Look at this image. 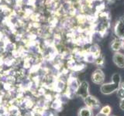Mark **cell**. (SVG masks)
<instances>
[{"label": "cell", "mask_w": 124, "mask_h": 116, "mask_svg": "<svg viewBox=\"0 0 124 116\" xmlns=\"http://www.w3.org/2000/svg\"><path fill=\"white\" fill-rule=\"evenodd\" d=\"M119 87H120V84L110 82V83L102 84L100 87V91L103 94L108 95L111 94L112 93L116 91Z\"/></svg>", "instance_id": "1"}, {"label": "cell", "mask_w": 124, "mask_h": 116, "mask_svg": "<svg viewBox=\"0 0 124 116\" xmlns=\"http://www.w3.org/2000/svg\"><path fill=\"white\" fill-rule=\"evenodd\" d=\"M114 64L119 68L124 67V54L119 52H116L112 57Z\"/></svg>", "instance_id": "6"}, {"label": "cell", "mask_w": 124, "mask_h": 116, "mask_svg": "<svg viewBox=\"0 0 124 116\" xmlns=\"http://www.w3.org/2000/svg\"><path fill=\"white\" fill-rule=\"evenodd\" d=\"M84 102L86 107L89 108H96L100 106V102H99V100L90 94L84 99Z\"/></svg>", "instance_id": "5"}, {"label": "cell", "mask_w": 124, "mask_h": 116, "mask_svg": "<svg viewBox=\"0 0 124 116\" xmlns=\"http://www.w3.org/2000/svg\"><path fill=\"white\" fill-rule=\"evenodd\" d=\"M120 87L124 88V82H121V84H120Z\"/></svg>", "instance_id": "15"}, {"label": "cell", "mask_w": 124, "mask_h": 116, "mask_svg": "<svg viewBox=\"0 0 124 116\" xmlns=\"http://www.w3.org/2000/svg\"><path fill=\"white\" fill-rule=\"evenodd\" d=\"M121 79H122L121 76H120V74L118 73H116L112 76V82H113V83L120 84H121Z\"/></svg>", "instance_id": "9"}, {"label": "cell", "mask_w": 124, "mask_h": 116, "mask_svg": "<svg viewBox=\"0 0 124 116\" xmlns=\"http://www.w3.org/2000/svg\"><path fill=\"white\" fill-rule=\"evenodd\" d=\"M122 49L124 50V41L123 42V46H122Z\"/></svg>", "instance_id": "16"}, {"label": "cell", "mask_w": 124, "mask_h": 116, "mask_svg": "<svg viewBox=\"0 0 124 116\" xmlns=\"http://www.w3.org/2000/svg\"><path fill=\"white\" fill-rule=\"evenodd\" d=\"M114 32L117 38L124 40V17L120 18L116 22L114 27Z\"/></svg>", "instance_id": "3"}, {"label": "cell", "mask_w": 124, "mask_h": 116, "mask_svg": "<svg viewBox=\"0 0 124 116\" xmlns=\"http://www.w3.org/2000/svg\"><path fill=\"white\" fill-rule=\"evenodd\" d=\"M88 87L89 85L88 83L86 80H83L82 82H81V84L78 85V87L76 90L75 93L78 96L81 97L83 99H85L86 97L89 95V91H88Z\"/></svg>", "instance_id": "2"}, {"label": "cell", "mask_w": 124, "mask_h": 116, "mask_svg": "<svg viewBox=\"0 0 124 116\" xmlns=\"http://www.w3.org/2000/svg\"><path fill=\"white\" fill-rule=\"evenodd\" d=\"M119 108H121L123 111H124V98L120 101V104H119Z\"/></svg>", "instance_id": "13"}, {"label": "cell", "mask_w": 124, "mask_h": 116, "mask_svg": "<svg viewBox=\"0 0 124 116\" xmlns=\"http://www.w3.org/2000/svg\"><path fill=\"white\" fill-rule=\"evenodd\" d=\"M95 116H108V115H104V114H102V112H99V113H98Z\"/></svg>", "instance_id": "14"}, {"label": "cell", "mask_w": 124, "mask_h": 116, "mask_svg": "<svg viewBox=\"0 0 124 116\" xmlns=\"http://www.w3.org/2000/svg\"><path fill=\"white\" fill-rule=\"evenodd\" d=\"M95 63L98 65H102L104 64V60L102 57H98V58L95 60Z\"/></svg>", "instance_id": "12"}, {"label": "cell", "mask_w": 124, "mask_h": 116, "mask_svg": "<svg viewBox=\"0 0 124 116\" xmlns=\"http://www.w3.org/2000/svg\"><path fill=\"white\" fill-rule=\"evenodd\" d=\"M116 91H117V96L119 97V98L121 100L123 99L124 98V88L120 87Z\"/></svg>", "instance_id": "11"}, {"label": "cell", "mask_w": 124, "mask_h": 116, "mask_svg": "<svg viewBox=\"0 0 124 116\" xmlns=\"http://www.w3.org/2000/svg\"><path fill=\"white\" fill-rule=\"evenodd\" d=\"M111 116H116V115H111Z\"/></svg>", "instance_id": "17"}, {"label": "cell", "mask_w": 124, "mask_h": 116, "mask_svg": "<svg viewBox=\"0 0 124 116\" xmlns=\"http://www.w3.org/2000/svg\"><path fill=\"white\" fill-rule=\"evenodd\" d=\"M78 116H92L93 113L91 108H89L88 107H83L80 108V110L78 111Z\"/></svg>", "instance_id": "8"}, {"label": "cell", "mask_w": 124, "mask_h": 116, "mask_svg": "<svg viewBox=\"0 0 124 116\" xmlns=\"http://www.w3.org/2000/svg\"><path fill=\"white\" fill-rule=\"evenodd\" d=\"M105 80V74L101 69H97L92 75V80L96 84H102Z\"/></svg>", "instance_id": "4"}, {"label": "cell", "mask_w": 124, "mask_h": 116, "mask_svg": "<svg viewBox=\"0 0 124 116\" xmlns=\"http://www.w3.org/2000/svg\"><path fill=\"white\" fill-rule=\"evenodd\" d=\"M123 40L119 38H116L112 40L111 44V49L115 52H119L122 49L123 46Z\"/></svg>", "instance_id": "7"}, {"label": "cell", "mask_w": 124, "mask_h": 116, "mask_svg": "<svg viewBox=\"0 0 124 116\" xmlns=\"http://www.w3.org/2000/svg\"><path fill=\"white\" fill-rule=\"evenodd\" d=\"M111 111H112V108L110 106H108V105H106V106H104L102 109H101V111L100 112H102V114L104 115H109L110 113H111Z\"/></svg>", "instance_id": "10"}]
</instances>
